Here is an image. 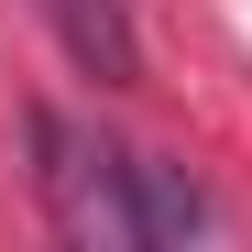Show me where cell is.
Here are the masks:
<instances>
[{"label":"cell","instance_id":"cell-1","mask_svg":"<svg viewBox=\"0 0 252 252\" xmlns=\"http://www.w3.org/2000/svg\"><path fill=\"white\" fill-rule=\"evenodd\" d=\"M33 176H44V208H55V230L66 241H99V252H143V176H132V154L99 143V132H77L66 110L33 121Z\"/></svg>","mask_w":252,"mask_h":252},{"label":"cell","instance_id":"cell-2","mask_svg":"<svg viewBox=\"0 0 252 252\" xmlns=\"http://www.w3.org/2000/svg\"><path fill=\"white\" fill-rule=\"evenodd\" d=\"M55 33H66V55L99 77V88H143V44H132V22H121V0H55Z\"/></svg>","mask_w":252,"mask_h":252},{"label":"cell","instance_id":"cell-3","mask_svg":"<svg viewBox=\"0 0 252 252\" xmlns=\"http://www.w3.org/2000/svg\"><path fill=\"white\" fill-rule=\"evenodd\" d=\"M132 176H143V230H154V241H197V230H208V197L187 187V164L132 154Z\"/></svg>","mask_w":252,"mask_h":252}]
</instances>
